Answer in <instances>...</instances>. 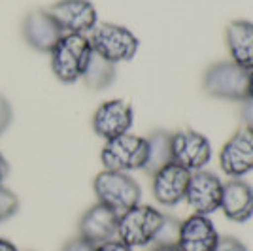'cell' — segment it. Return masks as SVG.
Instances as JSON below:
<instances>
[{"label": "cell", "mask_w": 253, "mask_h": 251, "mask_svg": "<svg viewBox=\"0 0 253 251\" xmlns=\"http://www.w3.org/2000/svg\"><path fill=\"white\" fill-rule=\"evenodd\" d=\"M49 55H51V70L55 78L63 84H76L78 80L84 78L89 61L93 57V49L85 34L66 32Z\"/></svg>", "instance_id": "obj_1"}, {"label": "cell", "mask_w": 253, "mask_h": 251, "mask_svg": "<svg viewBox=\"0 0 253 251\" xmlns=\"http://www.w3.org/2000/svg\"><path fill=\"white\" fill-rule=\"evenodd\" d=\"M165 213L148 204H136L130 209L119 213L116 238L128 248H144L155 242V236L165 223Z\"/></svg>", "instance_id": "obj_2"}, {"label": "cell", "mask_w": 253, "mask_h": 251, "mask_svg": "<svg viewBox=\"0 0 253 251\" xmlns=\"http://www.w3.org/2000/svg\"><path fill=\"white\" fill-rule=\"evenodd\" d=\"M93 191L100 204L112 208L116 213H123L140 204L142 189L138 181L126 172L102 170L93 179Z\"/></svg>", "instance_id": "obj_3"}, {"label": "cell", "mask_w": 253, "mask_h": 251, "mask_svg": "<svg viewBox=\"0 0 253 251\" xmlns=\"http://www.w3.org/2000/svg\"><path fill=\"white\" fill-rule=\"evenodd\" d=\"M87 38H89L93 53L112 64L130 61L140 47L136 36L128 29L116 25V23L96 25Z\"/></svg>", "instance_id": "obj_4"}, {"label": "cell", "mask_w": 253, "mask_h": 251, "mask_svg": "<svg viewBox=\"0 0 253 251\" xmlns=\"http://www.w3.org/2000/svg\"><path fill=\"white\" fill-rule=\"evenodd\" d=\"M248 85H250V72L232 61L211 64L202 80V89L210 96L232 102L248 100Z\"/></svg>", "instance_id": "obj_5"}, {"label": "cell", "mask_w": 253, "mask_h": 251, "mask_svg": "<svg viewBox=\"0 0 253 251\" xmlns=\"http://www.w3.org/2000/svg\"><path fill=\"white\" fill-rule=\"evenodd\" d=\"M148 138L126 132L106 142L100 151V161L104 165V170H144L148 163Z\"/></svg>", "instance_id": "obj_6"}, {"label": "cell", "mask_w": 253, "mask_h": 251, "mask_svg": "<svg viewBox=\"0 0 253 251\" xmlns=\"http://www.w3.org/2000/svg\"><path fill=\"white\" fill-rule=\"evenodd\" d=\"M172 161L189 172H199L211 161L210 140L197 130H179L172 134Z\"/></svg>", "instance_id": "obj_7"}, {"label": "cell", "mask_w": 253, "mask_h": 251, "mask_svg": "<svg viewBox=\"0 0 253 251\" xmlns=\"http://www.w3.org/2000/svg\"><path fill=\"white\" fill-rule=\"evenodd\" d=\"M45 11L57 21L64 34H87L98 23L96 8L89 0H57Z\"/></svg>", "instance_id": "obj_8"}, {"label": "cell", "mask_w": 253, "mask_h": 251, "mask_svg": "<svg viewBox=\"0 0 253 251\" xmlns=\"http://www.w3.org/2000/svg\"><path fill=\"white\" fill-rule=\"evenodd\" d=\"M219 167L231 179L242 178L253 170V128L244 126L221 147Z\"/></svg>", "instance_id": "obj_9"}, {"label": "cell", "mask_w": 253, "mask_h": 251, "mask_svg": "<svg viewBox=\"0 0 253 251\" xmlns=\"http://www.w3.org/2000/svg\"><path fill=\"white\" fill-rule=\"evenodd\" d=\"M191 174L187 168L179 167L174 161L159 168L157 172L151 176V189H153V197L161 206H178L181 200H185L187 187H189Z\"/></svg>", "instance_id": "obj_10"}, {"label": "cell", "mask_w": 253, "mask_h": 251, "mask_svg": "<svg viewBox=\"0 0 253 251\" xmlns=\"http://www.w3.org/2000/svg\"><path fill=\"white\" fill-rule=\"evenodd\" d=\"M132 121H134L132 106L121 98H114V100L102 102L95 110L93 130H95L96 136L104 138L108 142L112 138L126 134L132 126Z\"/></svg>", "instance_id": "obj_11"}, {"label": "cell", "mask_w": 253, "mask_h": 251, "mask_svg": "<svg viewBox=\"0 0 253 251\" xmlns=\"http://www.w3.org/2000/svg\"><path fill=\"white\" fill-rule=\"evenodd\" d=\"M221 195L223 181L215 174L206 172V170H199L191 174L185 200L195 213L210 215L213 211H217L221 206Z\"/></svg>", "instance_id": "obj_12"}, {"label": "cell", "mask_w": 253, "mask_h": 251, "mask_svg": "<svg viewBox=\"0 0 253 251\" xmlns=\"http://www.w3.org/2000/svg\"><path fill=\"white\" fill-rule=\"evenodd\" d=\"M25 42L40 53H51L64 31L45 10H34L25 15L21 25Z\"/></svg>", "instance_id": "obj_13"}, {"label": "cell", "mask_w": 253, "mask_h": 251, "mask_svg": "<svg viewBox=\"0 0 253 251\" xmlns=\"http://www.w3.org/2000/svg\"><path fill=\"white\" fill-rule=\"evenodd\" d=\"M219 234L208 215L193 213L185 221H179L176 248L179 251H213Z\"/></svg>", "instance_id": "obj_14"}, {"label": "cell", "mask_w": 253, "mask_h": 251, "mask_svg": "<svg viewBox=\"0 0 253 251\" xmlns=\"http://www.w3.org/2000/svg\"><path fill=\"white\" fill-rule=\"evenodd\" d=\"M117 219H119V213H116L114 209L104 204L96 202L95 206H91L80 217V223H78L80 236L95 246L106 240H112V238H116Z\"/></svg>", "instance_id": "obj_15"}, {"label": "cell", "mask_w": 253, "mask_h": 251, "mask_svg": "<svg viewBox=\"0 0 253 251\" xmlns=\"http://www.w3.org/2000/svg\"><path fill=\"white\" fill-rule=\"evenodd\" d=\"M219 209L232 223L250 221L253 217V187L240 178L223 183Z\"/></svg>", "instance_id": "obj_16"}, {"label": "cell", "mask_w": 253, "mask_h": 251, "mask_svg": "<svg viewBox=\"0 0 253 251\" xmlns=\"http://www.w3.org/2000/svg\"><path fill=\"white\" fill-rule=\"evenodd\" d=\"M227 47L232 63L246 70L253 68V23L232 21L227 27Z\"/></svg>", "instance_id": "obj_17"}, {"label": "cell", "mask_w": 253, "mask_h": 251, "mask_svg": "<svg viewBox=\"0 0 253 251\" xmlns=\"http://www.w3.org/2000/svg\"><path fill=\"white\" fill-rule=\"evenodd\" d=\"M172 134L167 130H155L148 136V163H146V172L153 176L159 168L172 163Z\"/></svg>", "instance_id": "obj_18"}, {"label": "cell", "mask_w": 253, "mask_h": 251, "mask_svg": "<svg viewBox=\"0 0 253 251\" xmlns=\"http://www.w3.org/2000/svg\"><path fill=\"white\" fill-rule=\"evenodd\" d=\"M116 80V64L108 63L104 59H100L98 55L93 53L89 66L84 74V82L89 89H95V91H102L106 87L114 84Z\"/></svg>", "instance_id": "obj_19"}, {"label": "cell", "mask_w": 253, "mask_h": 251, "mask_svg": "<svg viewBox=\"0 0 253 251\" xmlns=\"http://www.w3.org/2000/svg\"><path fill=\"white\" fill-rule=\"evenodd\" d=\"M19 209V199L8 187L0 185V223L11 219Z\"/></svg>", "instance_id": "obj_20"}, {"label": "cell", "mask_w": 253, "mask_h": 251, "mask_svg": "<svg viewBox=\"0 0 253 251\" xmlns=\"http://www.w3.org/2000/svg\"><path fill=\"white\" fill-rule=\"evenodd\" d=\"M178 232H179V221L167 215L165 223L159 230V234L155 236V246H176L178 242Z\"/></svg>", "instance_id": "obj_21"}, {"label": "cell", "mask_w": 253, "mask_h": 251, "mask_svg": "<svg viewBox=\"0 0 253 251\" xmlns=\"http://www.w3.org/2000/svg\"><path fill=\"white\" fill-rule=\"evenodd\" d=\"M11 119H13V110H11L10 100L0 94V136L8 130V126L11 125Z\"/></svg>", "instance_id": "obj_22"}, {"label": "cell", "mask_w": 253, "mask_h": 251, "mask_svg": "<svg viewBox=\"0 0 253 251\" xmlns=\"http://www.w3.org/2000/svg\"><path fill=\"white\" fill-rule=\"evenodd\" d=\"M213 251H248V248L238 238L223 236V238H219V242H217V246H215Z\"/></svg>", "instance_id": "obj_23"}, {"label": "cell", "mask_w": 253, "mask_h": 251, "mask_svg": "<svg viewBox=\"0 0 253 251\" xmlns=\"http://www.w3.org/2000/svg\"><path fill=\"white\" fill-rule=\"evenodd\" d=\"M61 251H95V244H91V242H87L82 236H78V238H72V240L66 242Z\"/></svg>", "instance_id": "obj_24"}, {"label": "cell", "mask_w": 253, "mask_h": 251, "mask_svg": "<svg viewBox=\"0 0 253 251\" xmlns=\"http://www.w3.org/2000/svg\"><path fill=\"white\" fill-rule=\"evenodd\" d=\"M95 251H132V248H128L119 238H112V240H106L95 246Z\"/></svg>", "instance_id": "obj_25"}, {"label": "cell", "mask_w": 253, "mask_h": 251, "mask_svg": "<svg viewBox=\"0 0 253 251\" xmlns=\"http://www.w3.org/2000/svg\"><path fill=\"white\" fill-rule=\"evenodd\" d=\"M8 174H10V163H8V159L0 153V185L4 183V179L8 178Z\"/></svg>", "instance_id": "obj_26"}, {"label": "cell", "mask_w": 253, "mask_h": 251, "mask_svg": "<svg viewBox=\"0 0 253 251\" xmlns=\"http://www.w3.org/2000/svg\"><path fill=\"white\" fill-rule=\"evenodd\" d=\"M0 251H19L15 248V244H11L10 240L6 238H0Z\"/></svg>", "instance_id": "obj_27"}, {"label": "cell", "mask_w": 253, "mask_h": 251, "mask_svg": "<svg viewBox=\"0 0 253 251\" xmlns=\"http://www.w3.org/2000/svg\"><path fill=\"white\" fill-rule=\"evenodd\" d=\"M250 72V85H248V100L253 104V68L252 70H248Z\"/></svg>", "instance_id": "obj_28"}, {"label": "cell", "mask_w": 253, "mask_h": 251, "mask_svg": "<svg viewBox=\"0 0 253 251\" xmlns=\"http://www.w3.org/2000/svg\"><path fill=\"white\" fill-rule=\"evenodd\" d=\"M149 251H179L176 246H153Z\"/></svg>", "instance_id": "obj_29"}]
</instances>
